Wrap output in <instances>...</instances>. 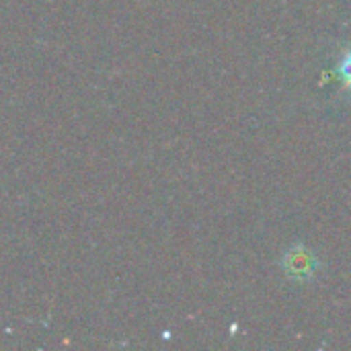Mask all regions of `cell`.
<instances>
[{
    "mask_svg": "<svg viewBox=\"0 0 351 351\" xmlns=\"http://www.w3.org/2000/svg\"><path fill=\"white\" fill-rule=\"evenodd\" d=\"M280 265H282V271L284 276L294 282V284H304V282H311L317 274H319V267H321V261L319 257L306 249L304 245H294L290 247L282 259H280Z\"/></svg>",
    "mask_w": 351,
    "mask_h": 351,
    "instance_id": "6da1fadb",
    "label": "cell"
},
{
    "mask_svg": "<svg viewBox=\"0 0 351 351\" xmlns=\"http://www.w3.org/2000/svg\"><path fill=\"white\" fill-rule=\"evenodd\" d=\"M337 74H339V78L343 80V84H346L348 88H351V49L343 53V58H341V62H339V66H337Z\"/></svg>",
    "mask_w": 351,
    "mask_h": 351,
    "instance_id": "7a4b0ae2",
    "label": "cell"
}]
</instances>
